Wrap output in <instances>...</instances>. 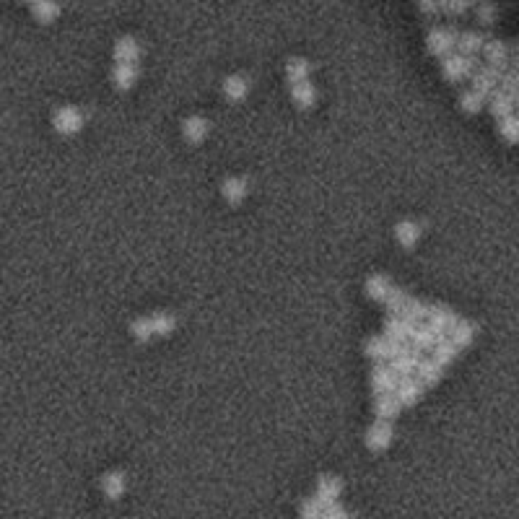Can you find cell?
<instances>
[{"mask_svg":"<svg viewBox=\"0 0 519 519\" xmlns=\"http://www.w3.org/2000/svg\"><path fill=\"white\" fill-rule=\"evenodd\" d=\"M478 68V55H462L452 52L442 60V78L447 84H462L476 73Z\"/></svg>","mask_w":519,"mask_h":519,"instance_id":"cell-1","label":"cell"},{"mask_svg":"<svg viewBox=\"0 0 519 519\" xmlns=\"http://www.w3.org/2000/svg\"><path fill=\"white\" fill-rule=\"evenodd\" d=\"M457 39H460V32L454 26H433L426 37V50L429 55L444 60L447 55L457 52Z\"/></svg>","mask_w":519,"mask_h":519,"instance_id":"cell-2","label":"cell"},{"mask_svg":"<svg viewBox=\"0 0 519 519\" xmlns=\"http://www.w3.org/2000/svg\"><path fill=\"white\" fill-rule=\"evenodd\" d=\"M392 439H395V426H392V421L374 418V423L369 426L366 439H364V442H366V449L371 454H382L392 447Z\"/></svg>","mask_w":519,"mask_h":519,"instance_id":"cell-3","label":"cell"},{"mask_svg":"<svg viewBox=\"0 0 519 519\" xmlns=\"http://www.w3.org/2000/svg\"><path fill=\"white\" fill-rule=\"evenodd\" d=\"M84 122H86V117H84V112L78 107H60L55 109L52 115V128L60 135H76V133L84 130Z\"/></svg>","mask_w":519,"mask_h":519,"instance_id":"cell-4","label":"cell"},{"mask_svg":"<svg viewBox=\"0 0 519 519\" xmlns=\"http://www.w3.org/2000/svg\"><path fill=\"white\" fill-rule=\"evenodd\" d=\"M369 384H371V392H374V395L395 392V389H398V384H400V374L389 366V364H384V361H377V364H374V369H371Z\"/></svg>","mask_w":519,"mask_h":519,"instance_id":"cell-5","label":"cell"},{"mask_svg":"<svg viewBox=\"0 0 519 519\" xmlns=\"http://www.w3.org/2000/svg\"><path fill=\"white\" fill-rule=\"evenodd\" d=\"M457 312L447 304H429V314H426V324L433 327L439 335H449L452 327L457 324Z\"/></svg>","mask_w":519,"mask_h":519,"instance_id":"cell-6","label":"cell"},{"mask_svg":"<svg viewBox=\"0 0 519 519\" xmlns=\"http://www.w3.org/2000/svg\"><path fill=\"white\" fill-rule=\"evenodd\" d=\"M501 76H504V70L496 68V65H488V63L478 65L476 73L470 76V86L476 88V91H480V94L491 97V94L498 88V84H501Z\"/></svg>","mask_w":519,"mask_h":519,"instance_id":"cell-7","label":"cell"},{"mask_svg":"<svg viewBox=\"0 0 519 519\" xmlns=\"http://www.w3.org/2000/svg\"><path fill=\"white\" fill-rule=\"evenodd\" d=\"M210 135V122L203 115H187L182 119V141L187 146H200Z\"/></svg>","mask_w":519,"mask_h":519,"instance_id":"cell-8","label":"cell"},{"mask_svg":"<svg viewBox=\"0 0 519 519\" xmlns=\"http://www.w3.org/2000/svg\"><path fill=\"white\" fill-rule=\"evenodd\" d=\"M249 88H252V84H249V78L244 73H228L224 78V84H221V94H224L228 104H242L249 97Z\"/></svg>","mask_w":519,"mask_h":519,"instance_id":"cell-9","label":"cell"},{"mask_svg":"<svg viewBox=\"0 0 519 519\" xmlns=\"http://www.w3.org/2000/svg\"><path fill=\"white\" fill-rule=\"evenodd\" d=\"M141 78V68L135 63H115V68L109 70V81L117 91H133L138 86Z\"/></svg>","mask_w":519,"mask_h":519,"instance_id":"cell-10","label":"cell"},{"mask_svg":"<svg viewBox=\"0 0 519 519\" xmlns=\"http://www.w3.org/2000/svg\"><path fill=\"white\" fill-rule=\"evenodd\" d=\"M395 395H398V400L402 402V408H413V405H418V402L423 400L426 384H423L415 374H413V377H400V384L395 389Z\"/></svg>","mask_w":519,"mask_h":519,"instance_id":"cell-11","label":"cell"},{"mask_svg":"<svg viewBox=\"0 0 519 519\" xmlns=\"http://www.w3.org/2000/svg\"><path fill=\"white\" fill-rule=\"evenodd\" d=\"M392 234H395V242H398V247L413 249L415 244H418V242H421L423 226L418 224V221H413V218H400V221L395 224V228H392Z\"/></svg>","mask_w":519,"mask_h":519,"instance_id":"cell-12","label":"cell"},{"mask_svg":"<svg viewBox=\"0 0 519 519\" xmlns=\"http://www.w3.org/2000/svg\"><path fill=\"white\" fill-rule=\"evenodd\" d=\"M247 195H249V182H247V177H226L224 182H221V197L226 200V206L231 208H237L242 206L244 200H247Z\"/></svg>","mask_w":519,"mask_h":519,"instance_id":"cell-13","label":"cell"},{"mask_svg":"<svg viewBox=\"0 0 519 519\" xmlns=\"http://www.w3.org/2000/svg\"><path fill=\"white\" fill-rule=\"evenodd\" d=\"M112 57H115V63H135L138 65L143 57V47L133 34H125V37H119L117 42H115V47H112Z\"/></svg>","mask_w":519,"mask_h":519,"instance_id":"cell-14","label":"cell"},{"mask_svg":"<svg viewBox=\"0 0 519 519\" xmlns=\"http://www.w3.org/2000/svg\"><path fill=\"white\" fill-rule=\"evenodd\" d=\"M444 335H439L433 327H429L426 322H421V324H415L411 330V335H408V343H411L415 351H421V353H431L433 351V346L442 340Z\"/></svg>","mask_w":519,"mask_h":519,"instance_id":"cell-15","label":"cell"},{"mask_svg":"<svg viewBox=\"0 0 519 519\" xmlns=\"http://www.w3.org/2000/svg\"><path fill=\"white\" fill-rule=\"evenodd\" d=\"M340 493H343V478H337V476L317 478V491H314V496L322 501V507H330V504L340 501Z\"/></svg>","mask_w":519,"mask_h":519,"instance_id":"cell-16","label":"cell"},{"mask_svg":"<svg viewBox=\"0 0 519 519\" xmlns=\"http://www.w3.org/2000/svg\"><path fill=\"white\" fill-rule=\"evenodd\" d=\"M402 411V402L398 400L395 392H384V395H374V402H371V413L374 418H384V421H395Z\"/></svg>","mask_w":519,"mask_h":519,"instance_id":"cell-17","label":"cell"},{"mask_svg":"<svg viewBox=\"0 0 519 519\" xmlns=\"http://www.w3.org/2000/svg\"><path fill=\"white\" fill-rule=\"evenodd\" d=\"M128 491V476L122 470H109L101 476V493L107 501H119Z\"/></svg>","mask_w":519,"mask_h":519,"instance_id":"cell-18","label":"cell"},{"mask_svg":"<svg viewBox=\"0 0 519 519\" xmlns=\"http://www.w3.org/2000/svg\"><path fill=\"white\" fill-rule=\"evenodd\" d=\"M483 57H486L488 65H496V68H501V70H507L509 63H511V50H509L507 42H501V39H486V44H483Z\"/></svg>","mask_w":519,"mask_h":519,"instance_id":"cell-19","label":"cell"},{"mask_svg":"<svg viewBox=\"0 0 519 519\" xmlns=\"http://www.w3.org/2000/svg\"><path fill=\"white\" fill-rule=\"evenodd\" d=\"M317 86H314L312 81L306 78V81H299V84H291V104L296 109H302V112H306V109H312L314 104H317Z\"/></svg>","mask_w":519,"mask_h":519,"instance_id":"cell-20","label":"cell"},{"mask_svg":"<svg viewBox=\"0 0 519 519\" xmlns=\"http://www.w3.org/2000/svg\"><path fill=\"white\" fill-rule=\"evenodd\" d=\"M421 351H415V348L408 343V351H402L398 358H392L389 361V366L395 369L400 377H413L415 374V369H418V364H421Z\"/></svg>","mask_w":519,"mask_h":519,"instance_id":"cell-21","label":"cell"},{"mask_svg":"<svg viewBox=\"0 0 519 519\" xmlns=\"http://www.w3.org/2000/svg\"><path fill=\"white\" fill-rule=\"evenodd\" d=\"M488 109H491V115L498 119L509 117V115H514V109H517V101L509 97L504 88H496L491 97H488Z\"/></svg>","mask_w":519,"mask_h":519,"instance_id":"cell-22","label":"cell"},{"mask_svg":"<svg viewBox=\"0 0 519 519\" xmlns=\"http://www.w3.org/2000/svg\"><path fill=\"white\" fill-rule=\"evenodd\" d=\"M415 377L426 384V389L436 387V384H442V379H444V366L436 358H421V364L415 369Z\"/></svg>","mask_w":519,"mask_h":519,"instance_id":"cell-23","label":"cell"},{"mask_svg":"<svg viewBox=\"0 0 519 519\" xmlns=\"http://www.w3.org/2000/svg\"><path fill=\"white\" fill-rule=\"evenodd\" d=\"M283 73H286V81H288V86H291V84L306 81V78L312 76V63H309L306 57H302V55H293V57L286 60Z\"/></svg>","mask_w":519,"mask_h":519,"instance_id":"cell-24","label":"cell"},{"mask_svg":"<svg viewBox=\"0 0 519 519\" xmlns=\"http://www.w3.org/2000/svg\"><path fill=\"white\" fill-rule=\"evenodd\" d=\"M392 286H395V283H392V278H389L387 273H371L366 278V296L371 302L382 304L387 299V293Z\"/></svg>","mask_w":519,"mask_h":519,"instance_id":"cell-25","label":"cell"},{"mask_svg":"<svg viewBox=\"0 0 519 519\" xmlns=\"http://www.w3.org/2000/svg\"><path fill=\"white\" fill-rule=\"evenodd\" d=\"M449 337H452L454 346L460 348V351H462V348H470L478 337V324L473 322V320H457Z\"/></svg>","mask_w":519,"mask_h":519,"instance_id":"cell-26","label":"cell"},{"mask_svg":"<svg viewBox=\"0 0 519 519\" xmlns=\"http://www.w3.org/2000/svg\"><path fill=\"white\" fill-rule=\"evenodd\" d=\"M384 335L387 337H395V340H408V335H411L413 324L402 317V314H387V320H384Z\"/></svg>","mask_w":519,"mask_h":519,"instance_id":"cell-27","label":"cell"},{"mask_svg":"<svg viewBox=\"0 0 519 519\" xmlns=\"http://www.w3.org/2000/svg\"><path fill=\"white\" fill-rule=\"evenodd\" d=\"M32 16L44 26L55 23L60 19V6H57V0H37V3H32Z\"/></svg>","mask_w":519,"mask_h":519,"instance_id":"cell-28","label":"cell"},{"mask_svg":"<svg viewBox=\"0 0 519 519\" xmlns=\"http://www.w3.org/2000/svg\"><path fill=\"white\" fill-rule=\"evenodd\" d=\"M148 317H151L153 337H169L177 330V317L172 312H153Z\"/></svg>","mask_w":519,"mask_h":519,"instance_id":"cell-29","label":"cell"},{"mask_svg":"<svg viewBox=\"0 0 519 519\" xmlns=\"http://www.w3.org/2000/svg\"><path fill=\"white\" fill-rule=\"evenodd\" d=\"M486 94H480V91H476V88L470 86L467 91H462L460 94V99H457V104H460V109L465 112V115H478V112H483V107H486Z\"/></svg>","mask_w":519,"mask_h":519,"instance_id":"cell-30","label":"cell"},{"mask_svg":"<svg viewBox=\"0 0 519 519\" xmlns=\"http://www.w3.org/2000/svg\"><path fill=\"white\" fill-rule=\"evenodd\" d=\"M128 333H130V337H133L135 343H141V346L151 343V340H153L151 317H148V314H146V317H135V320L128 324Z\"/></svg>","mask_w":519,"mask_h":519,"instance_id":"cell-31","label":"cell"},{"mask_svg":"<svg viewBox=\"0 0 519 519\" xmlns=\"http://www.w3.org/2000/svg\"><path fill=\"white\" fill-rule=\"evenodd\" d=\"M483 44H486V37H483L480 32H460V39H457V52L480 55V52H483Z\"/></svg>","mask_w":519,"mask_h":519,"instance_id":"cell-32","label":"cell"},{"mask_svg":"<svg viewBox=\"0 0 519 519\" xmlns=\"http://www.w3.org/2000/svg\"><path fill=\"white\" fill-rule=\"evenodd\" d=\"M408 302H411V293L405 291V288H400V286H392L387 293V299L382 302V306L387 309V314H402V309L408 306Z\"/></svg>","mask_w":519,"mask_h":519,"instance_id":"cell-33","label":"cell"},{"mask_svg":"<svg viewBox=\"0 0 519 519\" xmlns=\"http://www.w3.org/2000/svg\"><path fill=\"white\" fill-rule=\"evenodd\" d=\"M457 353H460V348L454 346V340H452V337L444 335L442 340H439V343L433 346L431 358H436V361H439V364H442V366L447 369V366H449V364L454 361V358H457Z\"/></svg>","mask_w":519,"mask_h":519,"instance_id":"cell-34","label":"cell"},{"mask_svg":"<svg viewBox=\"0 0 519 519\" xmlns=\"http://www.w3.org/2000/svg\"><path fill=\"white\" fill-rule=\"evenodd\" d=\"M364 353L371 361H387V335H371L364 343Z\"/></svg>","mask_w":519,"mask_h":519,"instance_id":"cell-35","label":"cell"},{"mask_svg":"<svg viewBox=\"0 0 519 519\" xmlns=\"http://www.w3.org/2000/svg\"><path fill=\"white\" fill-rule=\"evenodd\" d=\"M426 314H429V304L421 302V299H415V296H411L408 306L402 309V317H405L413 327H415V324H421V322H426Z\"/></svg>","mask_w":519,"mask_h":519,"instance_id":"cell-36","label":"cell"},{"mask_svg":"<svg viewBox=\"0 0 519 519\" xmlns=\"http://www.w3.org/2000/svg\"><path fill=\"white\" fill-rule=\"evenodd\" d=\"M498 138L504 143H519V115L498 119Z\"/></svg>","mask_w":519,"mask_h":519,"instance_id":"cell-37","label":"cell"},{"mask_svg":"<svg viewBox=\"0 0 519 519\" xmlns=\"http://www.w3.org/2000/svg\"><path fill=\"white\" fill-rule=\"evenodd\" d=\"M498 88H504L509 97L519 104V68H514V65H511V68H507V70H504V76H501Z\"/></svg>","mask_w":519,"mask_h":519,"instance_id":"cell-38","label":"cell"},{"mask_svg":"<svg viewBox=\"0 0 519 519\" xmlns=\"http://www.w3.org/2000/svg\"><path fill=\"white\" fill-rule=\"evenodd\" d=\"M476 19L480 26H493L498 21V8L488 0H480L476 3Z\"/></svg>","mask_w":519,"mask_h":519,"instance_id":"cell-39","label":"cell"},{"mask_svg":"<svg viewBox=\"0 0 519 519\" xmlns=\"http://www.w3.org/2000/svg\"><path fill=\"white\" fill-rule=\"evenodd\" d=\"M476 3H480V0H439V8L449 16H462L470 8H476Z\"/></svg>","mask_w":519,"mask_h":519,"instance_id":"cell-40","label":"cell"},{"mask_svg":"<svg viewBox=\"0 0 519 519\" xmlns=\"http://www.w3.org/2000/svg\"><path fill=\"white\" fill-rule=\"evenodd\" d=\"M322 501L317 496H309V498H304L302 504H299V517L304 519H317V517H322Z\"/></svg>","mask_w":519,"mask_h":519,"instance_id":"cell-41","label":"cell"},{"mask_svg":"<svg viewBox=\"0 0 519 519\" xmlns=\"http://www.w3.org/2000/svg\"><path fill=\"white\" fill-rule=\"evenodd\" d=\"M415 6H418V11H421L423 16H439V13H442L439 0H415Z\"/></svg>","mask_w":519,"mask_h":519,"instance_id":"cell-42","label":"cell"},{"mask_svg":"<svg viewBox=\"0 0 519 519\" xmlns=\"http://www.w3.org/2000/svg\"><path fill=\"white\" fill-rule=\"evenodd\" d=\"M322 517H327V519H346L348 511L340 507V501H335V504H330V507L322 509Z\"/></svg>","mask_w":519,"mask_h":519,"instance_id":"cell-43","label":"cell"},{"mask_svg":"<svg viewBox=\"0 0 519 519\" xmlns=\"http://www.w3.org/2000/svg\"><path fill=\"white\" fill-rule=\"evenodd\" d=\"M511 63H514V68H519V47H517V52H511Z\"/></svg>","mask_w":519,"mask_h":519,"instance_id":"cell-44","label":"cell"},{"mask_svg":"<svg viewBox=\"0 0 519 519\" xmlns=\"http://www.w3.org/2000/svg\"><path fill=\"white\" fill-rule=\"evenodd\" d=\"M23 3H37V0H23Z\"/></svg>","mask_w":519,"mask_h":519,"instance_id":"cell-45","label":"cell"},{"mask_svg":"<svg viewBox=\"0 0 519 519\" xmlns=\"http://www.w3.org/2000/svg\"><path fill=\"white\" fill-rule=\"evenodd\" d=\"M517 115H519V104H517Z\"/></svg>","mask_w":519,"mask_h":519,"instance_id":"cell-46","label":"cell"}]
</instances>
